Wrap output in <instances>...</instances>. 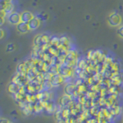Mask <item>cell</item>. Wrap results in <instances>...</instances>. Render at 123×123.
<instances>
[{
	"label": "cell",
	"instance_id": "cell-6",
	"mask_svg": "<svg viewBox=\"0 0 123 123\" xmlns=\"http://www.w3.org/2000/svg\"><path fill=\"white\" fill-rule=\"evenodd\" d=\"M1 10L4 12V13L6 14V15H10L11 13L13 12V10H14V5H13V3L12 2L6 3Z\"/></svg>",
	"mask_w": 123,
	"mask_h": 123
},
{
	"label": "cell",
	"instance_id": "cell-12",
	"mask_svg": "<svg viewBox=\"0 0 123 123\" xmlns=\"http://www.w3.org/2000/svg\"><path fill=\"white\" fill-rule=\"evenodd\" d=\"M122 123H123V118H122Z\"/></svg>",
	"mask_w": 123,
	"mask_h": 123
},
{
	"label": "cell",
	"instance_id": "cell-9",
	"mask_svg": "<svg viewBox=\"0 0 123 123\" xmlns=\"http://www.w3.org/2000/svg\"><path fill=\"white\" fill-rule=\"evenodd\" d=\"M12 2V0H0V6H1V9L4 7V6L6 5V3Z\"/></svg>",
	"mask_w": 123,
	"mask_h": 123
},
{
	"label": "cell",
	"instance_id": "cell-5",
	"mask_svg": "<svg viewBox=\"0 0 123 123\" xmlns=\"http://www.w3.org/2000/svg\"><path fill=\"white\" fill-rule=\"evenodd\" d=\"M29 27L30 30H36L38 28V26L40 25V20L38 18H33L29 23Z\"/></svg>",
	"mask_w": 123,
	"mask_h": 123
},
{
	"label": "cell",
	"instance_id": "cell-2",
	"mask_svg": "<svg viewBox=\"0 0 123 123\" xmlns=\"http://www.w3.org/2000/svg\"><path fill=\"white\" fill-rule=\"evenodd\" d=\"M8 22L12 25H18L21 21V14L18 12H12L8 15Z\"/></svg>",
	"mask_w": 123,
	"mask_h": 123
},
{
	"label": "cell",
	"instance_id": "cell-3",
	"mask_svg": "<svg viewBox=\"0 0 123 123\" xmlns=\"http://www.w3.org/2000/svg\"><path fill=\"white\" fill-rule=\"evenodd\" d=\"M34 18V15L32 12L29 11H25L21 13V21L22 22L29 23Z\"/></svg>",
	"mask_w": 123,
	"mask_h": 123
},
{
	"label": "cell",
	"instance_id": "cell-7",
	"mask_svg": "<svg viewBox=\"0 0 123 123\" xmlns=\"http://www.w3.org/2000/svg\"><path fill=\"white\" fill-rule=\"evenodd\" d=\"M15 45L13 43H9L8 44L6 48V51L7 52H13L15 50Z\"/></svg>",
	"mask_w": 123,
	"mask_h": 123
},
{
	"label": "cell",
	"instance_id": "cell-10",
	"mask_svg": "<svg viewBox=\"0 0 123 123\" xmlns=\"http://www.w3.org/2000/svg\"><path fill=\"white\" fill-rule=\"evenodd\" d=\"M0 123H13L12 121H10L9 119L6 118H1L0 119Z\"/></svg>",
	"mask_w": 123,
	"mask_h": 123
},
{
	"label": "cell",
	"instance_id": "cell-1",
	"mask_svg": "<svg viewBox=\"0 0 123 123\" xmlns=\"http://www.w3.org/2000/svg\"><path fill=\"white\" fill-rule=\"evenodd\" d=\"M107 22L109 25L112 27H117L121 25L122 18L120 15L114 12H111L109 15V16L107 18Z\"/></svg>",
	"mask_w": 123,
	"mask_h": 123
},
{
	"label": "cell",
	"instance_id": "cell-4",
	"mask_svg": "<svg viewBox=\"0 0 123 123\" xmlns=\"http://www.w3.org/2000/svg\"><path fill=\"white\" fill-rule=\"evenodd\" d=\"M16 29L18 30V32L20 33H26V32H28L29 31H30L28 23L22 22H21L20 23H18V25H16Z\"/></svg>",
	"mask_w": 123,
	"mask_h": 123
},
{
	"label": "cell",
	"instance_id": "cell-11",
	"mask_svg": "<svg viewBox=\"0 0 123 123\" xmlns=\"http://www.w3.org/2000/svg\"><path fill=\"white\" fill-rule=\"evenodd\" d=\"M0 31H1V38H3V36H4V32H3L2 29H1Z\"/></svg>",
	"mask_w": 123,
	"mask_h": 123
},
{
	"label": "cell",
	"instance_id": "cell-8",
	"mask_svg": "<svg viewBox=\"0 0 123 123\" xmlns=\"http://www.w3.org/2000/svg\"><path fill=\"white\" fill-rule=\"evenodd\" d=\"M117 34L119 37L123 38V25H120L117 29Z\"/></svg>",
	"mask_w": 123,
	"mask_h": 123
}]
</instances>
